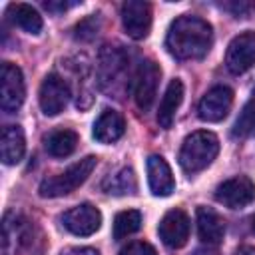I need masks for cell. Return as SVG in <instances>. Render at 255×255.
Wrapping results in <instances>:
<instances>
[{
	"instance_id": "obj_1",
	"label": "cell",
	"mask_w": 255,
	"mask_h": 255,
	"mask_svg": "<svg viewBox=\"0 0 255 255\" xmlns=\"http://www.w3.org/2000/svg\"><path fill=\"white\" fill-rule=\"evenodd\" d=\"M213 44V28L207 20L191 14L175 18L167 30L165 46L177 60H199Z\"/></svg>"
},
{
	"instance_id": "obj_2",
	"label": "cell",
	"mask_w": 255,
	"mask_h": 255,
	"mask_svg": "<svg viewBox=\"0 0 255 255\" xmlns=\"http://www.w3.org/2000/svg\"><path fill=\"white\" fill-rule=\"evenodd\" d=\"M219 153V139L211 131H193L189 133L179 149V165L187 173L205 169Z\"/></svg>"
},
{
	"instance_id": "obj_3",
	"label": "cell",
	"mask_w": 255,
	"mask_h": 255,
	"mask_svg": "<svg viewBox=\"0 0 255 255\" xmlns=\"http://www.w3.org/2000/svg\"><path fill=\"white\" fill-rule=\"evenodd\" d=\"M96 163H98L96 155H86L84 159L70 165L66 171H62L58 175H52V177H46L40 183V189H38L40 195L42 197H62V195L72 193L74 189H78L90 177Z\"/></svg>"
},
{
	"instance_id": "obj_4",
	"label": "cell",
	"mask_w": 255,
	"mask_h": 255,
	"mask_svg": "<svg viewBox=\"0 0 255 255\" xmlns=\"http://www.w3.org/2000/svg\"><path fill=\"white\" fill-rule=\"evenodd\" d=\"M161 68L153 60H143L133 74V100L141 112H147L155 100Z\"/></svg>"
},
{
	"instance_id": "obj_5",
	"label": "cell",
	"mask_w": 255,
	"mask_h": 255,
	"mask_svg": "<svg viewBox=\"0 0 255 255\" xmlns=\"http://www.w3.org/2000/svg\"><path fill=\"white\" fill-rule=\"evenodd\" d=\"M26 96L22 70L12 62L0 66V106L4 112H16Z\"/></svg>"
},
{
	"instance_id": "obj_6",
	"label": "cell",
	"mask_w": 255,
	"mask_h": 255,
	"mask_svg": "<svg viewBox=\"0 0 255 255\" xmlns=\"http://www.w3.org/2000/svg\"><path fill=\"white\" fill-rule=\"evenodd\" d=\"M215 199L229 209L245 207L255 199V183L247 175H235L217 185Z\"/></svg>"
},
{
	"instance_id": "obj_7",
	"label": "cell",
	"mask_w": 255,
	"mask_h": 255,
	"mask_svg": "<svg viewBox=\"0 0 255 255\" xmlns=\"http://www.w3.org/2000/svg\"><path fill=\"white\" fill-rule=\"evenodd\" d=\"M122 24L129 38L143 40L151 30V6L143 0H128L122 4Z\"/></svg>"
},
{
	"instance_id": "obj_8",
	"label": "cell",
	"mask_w": 255,
	"mask_h": 255,
	"mask_svg": "<svg viewBox=\"0 0 255 255\" xmlns=\"http://www.w3.org/2000/svg\"><path fill=\"white\" fill-rule=\"evenodd\" d=\"M225 64L231 74H245L255 66V32H243L229 42Z\"/></svg>"
},
{
	"instance_id": "obj_9",
	"label": "cell",
	"mask_w": 255,
	"mask_h": 255,
	"mask_svg": "<svg viewBox=\"0 0 255 255\" xmlns=\"http://www.w3.org/2000/svg\"><path fill=\"white\" fill-rule=\"evenodd\" d=\"M70 98L68 82L58 74H48L40 86V108L46 116H58L64 112Z\"/></svg>"
},
{
	"instance_id": "obj_10",
	"label": "cell",
	"mask_w": 255,
	"mask_h": 255,
	"mask_svg": "<svg viewBox=\"0 0 255 255\" xmlns=\"http://www.w3.org/2000/svg\"><path fill=\"white\" fill-rule=\"evenodd\" d=\"M62 225L74 235L88 237V235H92L100 229L102 213H100L98 207H94L90 203H82V205H76V207L68 209L62 215Z\"/></svg>"
},
{
	"instance_id": "obj_11",
	"label": "cell",
	"mask_w": 255,
	"mask_h": 255,
	"mask_svg": "<svg viewBox=\"0 0 255 255\" xmlns=\"http://www.w3.org/2000/svg\"><path fill=\"white\" fill-rule=\"evenodd\" d=\"M128 68V56L124 50L114 48V46H104V50L100 52L98 58V82L104 90L114 88L120 80V76L124 74V70Z\"/></svg>"
},
{
	"instance_id": "obj_12",
	"label": "cell",
	"mask_w": 255,
	"mask_h": 255,
	"mask_svg": "<svg viewBox=\"0 0 255 255\" xmlns=\"http://www.w3.org/2000/svg\"><path fill=\"white\" fill-rule=\"evenodd\" d=\"M231 104H233V92L231 88L227 86H215L211 88L199 102V108H197V114L203 122H221L229 110H231Z\"/></svg>"
},
{
	"instance_id": "obj_13",
	"label": "cell",
	"mask_w": 255,
	"mask_h": 255,
	"mask_svg": "<svg viewBox=\"0 0 255 255\" xmlns=\"http://www.w3.org/2000/svg\"><path fill=\"white\" fill-rule=\"evenodd\" d=\"M159 237L161 241L171 247V249H179L187 243L189 239V217L185 215V211L181 209H171L163 215V219L159 221Z\"/></svg>"
},
{
	"instance_id": "obj_14",
	"label": "cell",
	"mask_w": 255,
	"mask_h": 255,
	"mask_svg": "<svg viewBox=\"0 0 255 255\" xmlns=\"http://www.w3.org/2000/svg\"><path fill=\"white\" fill-rule=\"evenodd\" d=\"M147 181H149L151 193L157 195V197H167L175 189L171 167L157 153H153V155L147 157Z\"/></svg>"
},
{
	"instance_id": "obj_15",
	"label": "cell",
	"mask_w": 255,
	"mask_h": 255,
	"mask_svg": "<svg viewBox=\"0 0 255 255\" xmlns=\"http://www.w3.org/2000/svg\"><path fill=\"white\" fill-rule=\"evenodd\" d=\"M197 233H199V239L207 245L221 243L225 235L223 217L211 207H197Z\"/></svg>"
},
{
	"instance_id": "obj_16",
	"label": "cell",
	"mask_w": 255,
	"mask_h": 255,
	"mask_svg": "<svg viewBox=\"0 0 255 255\" xmlns=\"http://www.w3.org/2000/svg\"><path fill=\"white\" fill-rule=\"evenodd\" d=\"M26 151V137L20 126H6L0 137V155L6 165H16Z\"/></svg>"
},
{
	"instance_id": "obj_17",
	"label": "cell",
	"mask_w": 255,
	"mask_h": 255,
	"mask_svg": "<svg viewBox=\"0 0 255 255\" xmlns=\"http://www.w3.org/2000/svg\"><path fill=\"white\" fill-rule=\"evenodd\" d=\"M126 131V122L124 118L114 112V110H106L94 124L92 135L94 139H98L100 143H114L118 141Z\"/></svg>"
},
{
	"instance_id": "obj_18",
	"label": "cell",
	"mask_w": 255,
	"mask_h": 255,
	"mask_svg": "<svg viewBox=\"0 0 255 255\" xmlns=\"http://www.w3.org/2000/svg\"><path fill=\"white\" fill-rule=\"evenodd\" d=\"M181 100H183V84H181V80L175 78L167 84L165 94L159 102V110H157V124L163 129L171 128V124L175 120V112L181 106Z\"/></svg>"
},
{
	"instance_id": "obj_19",
	"label": "cell",
	"mask_w": 255,
	"mask_h": 255,
	"mask_svg": "<svg viewBox=\"0 0 255 255\" xmlns=\"http://www.w3.org/2000/svg\"><path fill=\"white\" fill-rule=\"evenodd\" d=\"M8 16H10V20H12L18 28H22V30L28 32V34H40V30H42V26H44L42 16H40L38 10L32 8L30 4H22V2L10 4V6H8Z\"/></svg>"
},
{
	"instance_id": "obj_20",
	"label": "cell",
	"mask_w": 255,
	"mask_h": 255,
	"mask_svg": "<svg viewBox=\"0 0 255 255\" xmlns=\"http://www.w3.org/2000/svg\"><path fill=\"white\" fill-rule=\"evenodd\" d=\"M78 145V133L72 129H58L46 137V149L54 157L70 155Z\"/></svg>"
},
{
	"instance_id": "obj_21",
	"label": "cell",
	"mask_w": 255,
	"mask_h": 255,
	"mask_svg": "<svg viewBox=\"0 0 255 255\" xmlns=\"http://www.w3.org/2000/svg\"><path fill=\"white\" fill-rule=\"evenodd\" d=\"M102 187H104V191L110 193V195H128V193H135L137 181H135L133 169H129V167L120 169L118 173L110 175V177L104 181Z\"/></svg>"
},
{
	"instance_id": "obj_22",
	"label": "cell",
	"mask_w": 255,
	"mask_h": 255,
	"mask_svg": "<svg viewBox=\"0 0 255 255\" xmlns=\"http://www.w3.org/2000/svg\"><path fill=\"white\" fill-rule=\"evenodd\" d=\"M141 227V213L135 209L120 211L114 219V239H124Z\"/></svg>"
},
{
	"instance_id": "obj_23",
	"label": "cell",
	"mask_w": 255,
	"mask_h": 255,
	"mask_svg": "<svg viewBox=\"0 0 255 255\" xmlns=\"http://www.w3.org/2000/svg\"><path fill=\"white\" fill-rule=\"evenodd\" d=\"M253 128H255V98H251L243 106V110L233 126V137H247L253 131Z\"/></svg>"
},
{
	"instance_id": "obj_24",
	"label": "cell",
	"mask_w": 255,
	"mask_h": 255,
	"mask_svg": "<svg viewBox=\"0 0 255 255\" xmlns=\"http://www.w3.org/2000/svg\"><path fill=\"white\" fill-rule=\"evenodd\" d=\"M98 30H100V18H98L96 14H92V16H88V18H84V20H80V22L76 24L74 36H76L78 40L88 42V40H92V38L98 34Z\"/></svg>"
},
{
	"instance_id": "obj_25",
	"label": "cell",
	"mask_w": 255,
	"mask_h": 255,
	"mask_svg": "<svg viewBox=\"0 0 255 255\" xmlns=\"http://www.w3.org/2000/svg\"><path fill=\"white\" fill-rule=\"evenodd\" d=\"M223 10L231 12L235 18H249L255 12V2H245V0H235V2H223Z\"/></svg>"
},
{
	"instance_id": "obj_26",
	"label": "cell",
	"mask_w": 255,
	"mask_h": 255,
	"mask_svg": "<svg viewBox=\"0 0 255 255\" xmlns=\"http://www.w3.org/2000/svg\"><path fill=\"white\" fill-rule=\"evenodd\" d=\"M120 255H157V251L147 241H131L120 251Z\"/></svg>"
},
{
	"instance_id": "obj_27",
	"label": "cell",
	"mask_w": 255,
	"mask_h": 255,
	"mask_svg": "<svg viewBox=\"0 0 255 255\" xmlns=\"http://www.w3.org/2000/svg\"><path fill=\"white\" fill-rule=\"evenodd\" d=\"M60 255H100V253L92 247H68Z\"/></svg>"
},
{
	"instance_id": "obj_28",
	"label": "cell",
	"mask_w": 255,
	"mask_h": 255,
	"mask_svg": "<svg viewBox=\"0 0 255 255\" xmlns=\"http://www.w3.org/2000/svg\"><path fill=\"white\" fill-rule=\"evenodd\" d=\"M44 6L50 10V12H64L72 6H76L74 2H44Z\"/></svg>"
},
{
	"instance_id": "obj_29",
	"label": "cell",
	"mask_w": 255,
	"mask_h": 255,
	"mask_svg": "<svg viewBox=\"0 0 255 255\" xmlns=\"http://www.w3.org/2000/svg\"><path fill=\"white\" fill-rule=\"evenodd\" d=\"M235 255H255V247H249V245H245V247H239Z\"/></svg>"
}]
</instances>
